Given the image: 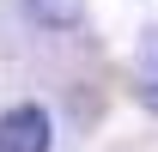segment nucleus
Listing matches in <instances>:
<instances>
[{
    "label": "nucleus",
    "mask_w": 158,
    "mask_h": 152,
    "mask_svg": "<svg viewBox=\"0 0 158 152\" xmlns=\"http://www.w3.org/2000/svg\"><path fill=\"white\" fill-rule=\"evenodd\" d=\"M55 146V122L43 103H12L0 116V152H49Z\"/></svg>",
    "instance_id": "nucleus-1"
},
{
    "label": "nucleus",
    "mask_w": 158,
    "mask_h": 152,
    "mask_svg": "<svg viewBox=\"0 0 158 152\" xmlns=\"http://www.w3.org/2000/svg\"><path fill=\"white\" fill-rule=\"evenodd\" d=\"M140 103L158 116V31H146L140 43Z\"/></svg>",
    "instance_id": "nucleus-2"
},
{
    "label": "nucleus",
    "mask_w": 158,
    "mask_h": 152,
    "mask_svg": "<svg viewBox=\"0 0 158 152\" xmlns=\"http://www.w3.org/2000/svg\"><path fill=\"white\" fill-rule=\"evenodd\" d=\"M31 19H43V24H73L79 6H73V0H31Z\"/></svg>",
    "instance_id": "nucleus-3"
}]
</instances>
